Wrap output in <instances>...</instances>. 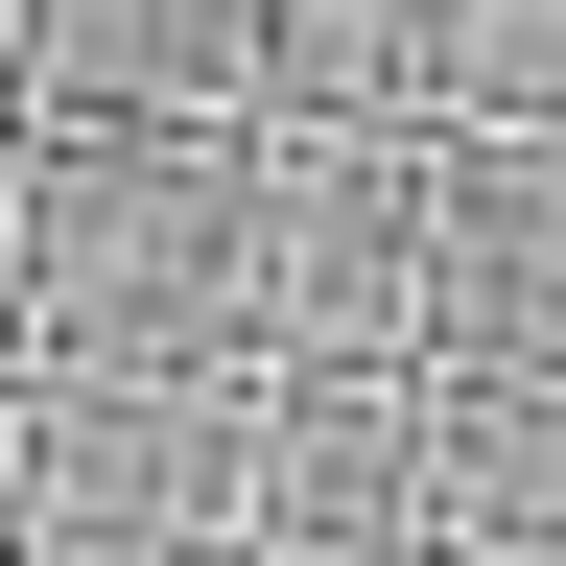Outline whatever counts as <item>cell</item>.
Here are the masks:
<instances>
[]
</instances>
